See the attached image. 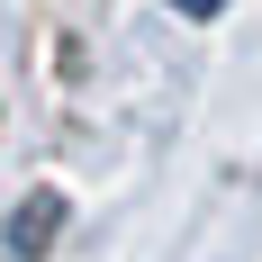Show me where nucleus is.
Listing matches in <instances>:
<instances>
[{
  "label": "nucleus",
  "mask_w": 262,
  "mask_h": 262,
  "mask_svg": "<svg viewBox=\"0 0 262 262\" xmlns=\"http://www.w3.org/2000/svg\"><path fill=\"white\" fill-rule=\"evenodd\" d=\"M172 9H181V18H217L226 0H172Z\"/></svg>",
  "instance_id": "1"
}]
</instances>
